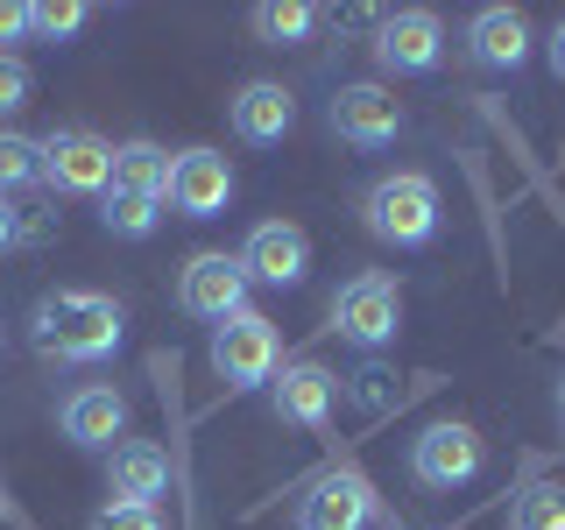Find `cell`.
Wrapping results in <instances>:
<instances>
[{"label": "cell", "mask_w": 565, "mask_h": 530, "mask_svg": "<svg viewBox=\"0 0 565 530\" xmlns=\"http://www.w3.org/2000/svg\"><path fill=\"white\" fill-rule=\"evenodd\" d=\"M128 332V311L106 290H50L35 305V347L57 361H106Z\"/></svg>", "instance_id": "6da1fadb"}, {"label": "cell", "mask_w": 565, "mask_h": 530, "mask_svg": "<svg viewBox=\"0 0 565 530\" xmlns=\"http://www.w3.org/2000/svg\"><path fill=\"white\" fill-rule=\"evenodd\" d=\"M361 220L367 234L388 241V247H424L438 234V184L417 170H396V177H375L361 199Z\"/></svg>", "instance_id": "7a4b0ae2"}, {"label": "cell", "mask_w": 565, "mask_h": 530, "mask_svg": "<svg viewBox=\"0 0 565 530\" xmlns=\"http://www.w3.org/2000/svg\"><path fill=\"white\" fill-rule=\"evenodd\" d=\"M276 361H282V340L276 326L247 305L241 318H226V326H212V375L226 389H262L276 382Z\"/></svg>", "instance_id": "3957f363"}, {"label": "cell", "mask_w": 565, "mask_h": 530, "mask_svg": "<svg viewBox=\"0 0 565 530\" xmlns=\"http://www.w3.org/2000/svg\"><path fill=\"white\" fill-rule=\"evenodd\" d=\"M488 467V446H481V432L473 424H424V432L411 438V474H417V488H438V495H452V488H467L473 474Z\"/></svg>", "instance_id": "277c9868"}, {"label": "cell", "mask_w": 565, "mask_h": 530, "mask_svg": "<svg viewBox=\"0 0 565 530\" xmlns=\"http://www.w3.org/2000/svg\"><path fill=\"white\" fill-rule=\"evenodd\" d=\"M332 326H340L353 347H388V340H396V326H403V283L382 276V269L353 276L347 290L332 297Z\"/></svg>", "instance_id": "5b68a950"}, {"label": "cell", "mask_w": 565, "mask_h": 530, "mask_svg": "<svg viewBox=\"0 0 565 530\" xmlns=\"http://www.w3.org/2000/svg\"><path fill=\"white\" fill-rule=\"evenodd\" d=\"M43 184L50 191H99L106 199V184H114V141H99L93 128H57L43 141Z\"/></svg>", "instance_id": "8992f818"}, {"label": "cell", "mask_w": 565, "mask_h": 530, "mask_svg": "<svg viewBox=\"0 0 565 530\" xmlns=\"http://www.w3.org/2000/svg\"><path fill=\"white\" fill-rule=\"evenodd\" d=\"M177 305L191 318H212V326H226V318L247 311V269L241 255H191L184 276H177Z\"/></svg>", "instance_id": "52a82bcc"}, {"label": "cell", "mask_w": 565, "mask_h": 530, "mask_svg": "<svg viewBox=\"0 0 565 530\" xmlns=\"http://www.w3.org/2000/svg\"><path fill=\"white\" fill-rule=\"evenodd\" d=\"M241 269H247V283L290 290V283H305V269H311V234L290 226V220H262L255 234H247V247H241Z\"/></svg>", "instance_id": "ba28073f"}, {"label": "cell", "mask_w": 565, "mask_h": 530, "mask_svg": "<svg viewBox=\"0 0 565 530\" xmlns=\"http://www.w3.org/2000/svg\"><path fill=\"white\" fill-rule=\"evenodd\" d=\"M226 199H234V163H226L220 149L170 156V205L184 212V220H212V212H226Z\"/></svg>", "instance_id": "9c48e42d"}, {"label": "cell", "mask_w": 565, "mask_h": 530, "mask_svg": "<svg viewBox=\"0 0 565 530\" xmlns=\"http://www.w3.org/2000/svg\"><path fill=\"white\" fill-rule=\"evenodd\" d=\"M367 517H375V488L361 474H318L297 495V530H367Z\"/></svg>", "instance_id": "30bf717a"}, {"label": "cell", "mask_w": 565, "mask_h": 530, "mask_svg": "<svg viewBox=\"0 0 565 530\" xmlns=\"http://www.w3.org/2000/svg\"><path fill=\"white\" fill-rule=\"evenodd\" d=\"M326 120L353 149H388V141L403 135V106H396V93H382V85H347V93L326 106Z\"/></svg>", "instance_id": "8fae6325"}, {"label": "cell", "mask_w": 565, "mask_h": 530, "mask_svg": "<svg viewBox=\"0 0 565 530\" xmlns=\"http://www.w3.org/2000/svg\"><path fill=\"white\" fill-rule=\"evenodd\" d=\"M375 57H382V71H438V57H446V22H438L431 8L382 14Z\"/></svg>", "instance_id": "7c38bea8"}, {"label": "cell", "mask_w": 565, "mask_h": 530, "mask_svg": "<svg viewBox=\"0 0 565 530\" xmlns=\"http://www.w3.org/2000/svg\"><path fill=\"white\" fill-rule=\"evenodd\" d=\"M64 438L85 453H114V438H128V396L106 389V382L71 389L64 396Z\"/></svg>", "instance_id": "4fadbf2b"}, {"label": "cell", "mask_w": 565, "mask_h": 530, "mask_svg": "<svg viewBox=\"0 0 565 530\" xmlns=\"http://www.w3.org/2000/svg\"><path fill=\"white\" fill-rule=\"evenodd\" d=\"M269 403H276L282 424H311V432H318V424L332 417V403H340V375L318 368V361H290L282 382H269Z\"/></svg>", "instance_id": "5bb4252c"}, {"label": "cell", "mask_w": 565, "mask_h": 530, "mask_svg": "<svg viewBox=\"0 0 565 530\" xmlns=\"http://www.w3.org/2000/svg\"><path fill=\"white\" fill-rule=\"evenodd\" d=\"M226 114H234V135H241V141H255V149H269V141H282V135L297 128V99L282 93L276 78H247Z\"/></svg>", "instance_id": "9a60e30c"}, {"label": "cell", "mask_w": 565, "mask_h": 530, "mask_svg": "<svg viewBox=\"0 0 565 530\" xmlns=\"http://www.w3.org/2000/svg\"><path fill=\"white\" fill-rule=\"evenodd\" d=\"M106 488H114V502H156L170 488V453L156 438H120L106 459Z\"/></svg>", "instance_id": "2e32d148"}, {"label": "cell", "mask_w": 565, "mask_h": 530, "mask_svg": "<svg viewBox=\"0 0 565 530\" xmlns=\"http://www.w3.org/2000/svg\"><path fill=\"white\" fill-rule=\"evenodd\" d=\"M467 57L488 64V71H516V64L530 57V22H523V8H481V14H473Z\"/></svg>", "instance_id": "e0dca14e"}, {"label": "cell", "mask_w": 565, "mask_h": 530, "mask_svg": "<svg viewBox=\"0 0 565 530\" xmlns=\"http://www.w3.org/2000/svg\"><path fill=\"white\" fill-rule=\"evenodd\" d=\"M114 184L120 191H149V199L170 205V149H156V141H120L114 149Z\"/></svg>", "instance_id": "ac0fdd59"}, {"label": "cell", "mask_w": 565, "mask_h": 530, "mask_svg": "<svg viewBox=\"0 0 565 530\" xmlns=\"http://www.w3.org/2000/svg\"><path fill=\"white\" fill-rule=\"evenodd\" d=\"M99 220L114 226V234H156V220H163V199H149V191H120V184H106V199H99Z\"/></svg>", "instance_id": "d6986e66"}, {"label": "cell", "mask_w": 565, "mask_h": 530, "mask_svg": "<svg viewBox=\"0 0 565 530\" xmlns=\"http://www.w3.org/2000/svg\"><path fill=\"white\" fill-rule=\"evenodd\" d=\"M247 22H255V35L262 43H305L311 35V22H318V8H305V0H262L255 14H247Z\"/></svg>", "instance_id": "ffe728a7"}, {"label": "cell", "mask_w": 565, "mask_h": 530, "mask_svg": "<svg viewBox=\"0 0 565 530\" xmlns=\"http://www.w3.org/2000/svg\"><path fill=\"white\" fill-rule=\"evenodd\" d=\"M22 184H43V141L0 128V199H8V191H22Z\"/></svg>", "instance_id": "44dd1931"}, {"label": "cell", "mask_w": 565, "mask_h": 530, "mask_svg": "<svg viewBox=\"0 0 565 530\" xmlns=\"http://www.w3.org/2000/svg\"><path fill=\"white\" fill-rule=\"evenodd\" d=\"M509 530H565V495H558L552 481L523 488L516 509H509Z\"/></svg>", "instance_id": "7402d4cb"}, {"label": "cell", "mask_w": 565, "mask_h": 530, "mask_svg": "<svg viewBox=\"0 0 565 530\" xmlns=\"http://www.w3.org/2000/svg\"><path fill=\"white\" fill-rule=\"evenodd\" d=\"M29 93H35V71L14 57V50H0V114H22Z\"/></svg>", "instance_id": "603a6c76"}, {"label": "cell", "mask_w": 565, "mask_h": 530, "mask_svg": "<svg viewBox=\"0 0 565 530\" xmlns=\"http://www.w3.org/2000/svg\"><path fill=\"white\" fill-rule=\"evenodd\" d=\"M85 14L93 8H78V0H43V8H29V29L35 35H71V29H85Z\"/></svg>", "instance_id": "cb8c5ba5"}, {"label": "cell", "mask_w": 565, "mask_h": 530, "mask_svg": "<svg viewBox=\"0 0 565 530\" xmlns=\"http://www.w3.org/2000/svg\"><path fill=\"white\" fill-rule=\"evenodd\" d=\"M93 530H163V517H156V502H106Z\"/></svg>", "instance_id": "d4e9b609"}, {"label": "cell", "mask_w": 565, "mask_h": 530, "mask_svg": "<svg viewBox=\"0 0 565 530\" xmlns=\"http://www.w3.org/2000/svg\"><path fill=\"white\" fill-rule=\"evenodd\" d=\"M388 382H396V375L367 361V368H361V375H353L347 389H353V403H361V411H388Z\"/></svg>", "instance_id": "484cf974"}, {"label": "cell", "mask_w": 565, "mask_h": 530, "mask_svg": "<svg viewBox=\"0 0 565 530\" xmlns=\"http://www.w3.org/2000/svg\"><path fill=\"white\" fill-rule=\"evenodd\" d=\"M14 35H29V8L22 0H0V43H14Z\"/></svg>", "instance_id": "4316f807"}, {"label": "cell", "mask_w": 565, "mask_h": 530, "mask_svg": "<svg viewBox=\"0 0 565 530\" xmlns=\"http://www.w3.org/2000/svg\"><path fill=\"white\" fill-rule=\"evenodd\" d=\"M14 241H22V212L0 199V247H14Z\"/></svg>", "instance_id": "83f0119b"}, {"label": "cell", "mask_w": 565, "mask_h": 530, "mask_svg": "<svg viewBox=\"0 0 565 530\" xmlns=\"http://www.w3.org/2000/svg\"><path fill=\"white\" fill-rule=\"evenodd\" d=\"M544 50H552V71H558V78H565V22L552 29V43H544Z\"/></svg>", "instance_id": "f1b7e54d"}, {"label": "cell", "mask_w": 565, "mask_h": 530, "mask_svg": "<svg viewBox=\"0 0 565 530\" xmlns=\"http://www.w3.org/2000/svg\"><path fill=\"white\" fill-rule=\"evenodd\" d=\"M558 411H565V382H558Z\"/></svg>", "instance_id": "f546056e"}]
</instances>
